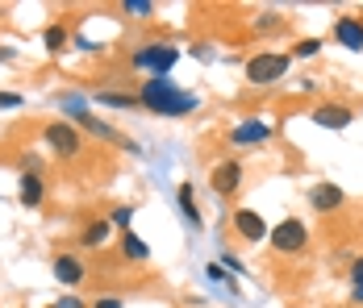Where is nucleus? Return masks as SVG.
I'll return each instance as SVG.
<instances>
[{
	"mask_svg": "<svg viewBox=\"0 0 363 308\" xmlns=\"http://www.w3.org/2000/svg\"><path fill=\"white\" fill-rule=\"evenodd\" d=\"M230 221H234V229H238V238H242V241H263L267 234H272V229H267V221H263L255 208H238Z\"/></svg>",
	"mask_w": 363,
	"mask_h": 308,
	"instance_id": "obj_7",
	"label": "nucleus"
},
{
	"mask_svg": "<svg viewBox=\"0 0 363 308\" xmlns=\"http://www.w3.org/2000/svg\"><path fill=\"white\" fill-rule=\"evenodd\" d=\"M92 308H121V300H117V296H109V300H96Z\"/></svg>",
	"mask_w": 363,
	"mask_h": 308,
	"instance_id": "obj_26",
	"label": "nucleus"
},
{
	"mask_svg": "<svg viewBox=\"0 0 363 308\" xmlns=\"http://www.w3.org/2000/svg\"><path fill=\"white\" fill-rule=\"evenodd\" d=\"M42 192H46V188H42V175H38V171L21 175V192H17V196H21V205H26V208L42 205Z\"/></svg>",
	"mask_w": 363,
	"mask_h": 308,
	"instance_id": "obj_12",
	"label": "nucleus"
},
{
	"mask_svg": "<svg viewBox=\"0 0 363 308\" xmlns=\"http://www.w3.org/2000/svg\"><path fill=\"white\" fill-rule=\"evenodd\" d=\"M176 59H180V50H176L172 42H150V46H143L130 63L138 71H150V79H167V71L176 67Z\"/></svg>",
	"mask_w": 363,
	"mask_h": 308,
	"instance_id": "obj_2",
	"label": "nucleus"
},
{
	"mask_svg": "<svg viewBox=\"0 0 363 308\" xmlns=\"http://www.w3.org/2000/svg\"><path fill=\"white\" fill-rule=\"evenodd\" d=\"M121 254H125L130 263H146V258H150V250H146V241H143V238H134L130 229L121 234Z\"/></svg>",
	"mask_w": 363,
	"mask_h": 308,
	"instance_id": "obj_16",
	"label": "nucleus"
},
{
	"mask_svg": "<svg viewBox=\"0 0 363 308\" xmlns=\"http://www.w3.org/2000/svg\"><path fill=\"white\" fill-rule=\"evenodd\" d=\"M46 146H50V150H59L63 159H75V154L84 150L79 134H75L72 125H63V121H50V125H46Z\"/></svg>",
	"mask_w": 363,
	"mask_h": 308,
	"instance_id": "obj_5",
	"label": "nucleus"
},
{
	"mask_svg": "<svg viewBox=\"0 0 363 308\" xmlns=\"http://www.w3.org/2000/svg\"><path fill=\"white\" fill-rule=\"evenodd\" d=\"M180 212L192 229H201V208H196V196H192V183H180Z\"/></svg>",
	"mask_w": 363,
	"mask_h": 308,
	"instance_id": "obj_15",
	"label": "nucleus"
},
{
	"mask_svg": "<svg viewBox=\"0 0 363 308\" xmlns=\"http://www.w3.org/2000/svg\"><path fill=\"white\" fill-rule=\"evenodd\" d=\"M209 183H213V192H218V196H234V192L242 188V163H234V159L218 163L213 175H209Z\"/></svg>",
	"mask_w": 363,
	"mask_h": 308,
	"instance_id": "obj_6",
	"label": "nucleus"
},
{
	"mask_svg": "<svg viewBox=\"0 0 363 308\" xmlns=\"http://www.w3.org/2000/svg\"><path fill=\"white\" fill-rule=\"evenodd\" d=\"M138 104L159 113V117H188L192 108H201V96L196 92H184L180 84L172 79H146L143 92H138Z\"/></svg>",
	"mask_w": 363,
	"mask_h": 308,
	"instance_id": "obj_1",
	"label": "nucleus"
},
{
	"mask_svg": "<svg viewBox=\"0 0 363 308\" xmlns=\"http://www.w3.org/2000/svg\"><path fill=\"white\" fill-rule=\"evenodd\" d=\"M113 225H121V229H130V221H134V208L130 205H121V208H113V217H109Z\"/></svg>",
	"mask_w": 363,
	"mask_h": 308,
	"instance_id": "obj_23",
	"label": "nucleus"
},
{
	"mask_svg": "<svg viewBox=\"0 0 363 308\" xmlns=\"http://www.w3.org/2000/svg\"><path fill=\"white\" fill-rule=\"evenodd\" d=\"M55 279H59V283H79V279H84L79 258H72V254H59V258H55Z\"/></svg>",
	"mask_w": 363,
	"mask_h": 308,
	"instance_id": "obj_13",
	"label": "nucleus"
},
{
	"mask_svg": "<svg viewBox=\"0 0 363 308\" xmlns=\"http://www.w3.org/2000/svg\"><path fill=\"white\" fill-rule=\"evenodd\" d=\"M9 59H13V50H9V46H0V63H9Z\"/></svg>",
	"mask_w": 363,
	"mask_h": 308,
	"instance_id": "obj_27",
	"label": "nucleus"
},
{
	"mask_svg": "<svg viewBox=\"0 0 363 308\" xmlns=\"http://www.w3.org/2000/svg\"><path fill=\"white\" fill-rule=\"evenodd\" d=\"M318 50H322V42H318V38H305V42H296V50H292V55H296V59H313Z\"/></svg>",
	"mask_w": 363,
	"mask_h": 308,
	"instance_id": "obj_21",
	"label": "nucleus"
},
{
	"mask_svg": "<svg viewBox=\"0 0 363 308\" xmlns=\"http://www.w3.org/2000/svg\"><path fill=\"white\" fill-rule=\"evenodd\" d=\"M309 200H313L318 212H330V208L342 205V188H334V183H318V188L309 192Z\"/></svg>",
	"mask_w": 363,
	"mask_h": 308,
	"instance_id": "obj_11",
	"label": "nucleus"
},
{
	"mask_svg": "<svg viewBox=\"0 0 363 308\" xmlns=\"http://www.w3.org/2000/svg\"><path fill=\"white\" fill-rule=\"evenodd\" d=\"M267 238H272V250H276V254H301L305 241H309V234H305V225H301L296 217H289V221H280Z\"/></svg>",
	"mask_w": 363,
	"mask_h": 308,
	"instance_id": "obj_3",
	"label": "nucleus"
},
{
	"mask_svg": "<svg viewBox=\"0 0 363 308\" xmlns=\"http://www.w3.org/2000/svg\"><path fill=\"white\" fill-rule=\"evenodd\" d=\"M289 55H255L251 63H247V79L251 84H276L284 71H289Z\"/></svg>",
	"mask_w": 363,
	"mask_h": 308,
	"instance_id": "obj_4",
	"label": "nucleus"
},
{
	"mask_svg": "<svg viewBox=\"0 0 363 308\" xmlns=\"http://www.w3.org/2000/svg\"><path fill=\"white\" fill-rule=\"evenodd\" d=\"M272 137V125L267 121H242L234 134H230V142L234 146H251V142H267Z\"/></svg>",
	"mask_w": 363,
	"mask_h": 308,
	"instance_id": "obj_10",
	"label": "nucleus"
},
{
	"mask_svg": "<svg viewBox=\"0 0 363 308\" xmlns=\"http://www.w3.org/2000/svg\"><path fill=\"white\" fill-rule=\"evenodd\" d=\"M75 121H79L84 130H92L96 137H105V142H121V134H117V130H109L105 121H96V117H92V113H84V108H75Z\"/></svg>",
	"mask_w": 363,
	"mask_h": 308,
	"instance_id": "obj_14",
	"label": "nucleus"
},
{
	"mask_svg": "<svg viewBox=\"0 0 363 308\" xmlns=\"http://www.w3.org/2000/svg\"><path fill=\"white\" fill-rule=\"evenodd\" d=\"M63 46H67V30H63V25H50V30H46V50H50V55H63Z\"/></svg>",
	"mask_w": 363,
	"mask_h": 308,
	"instance_id": "obj_19",
	"label": "nucleus"
},
{
	"mask_svg": "<svg viewBox=\"0 0 363 308\" xmlns=\"http://www.w3.org/2000/svg\"><path fill=\"white\" fill-rule=\"evenodd\" d=\"M351 296H355V300H363V258H355V263H351Z\"/></svg>",
	"mask_w": 363,
	"mask_h": 308,
	"instance_id": "obj_20",
	"label": "nucleus"
},
{
	"mask_svg": "<svg viewBox=\"0 0 363 308\" xmlns=\"http://www.w3.org/2000/svg\"><path fill=\"white\" fill-rule=\"evenodd\" d=\"M121 8H125V13H134V17H150V13H155V4H150V0H125Z\"/></svg>",
	"mask_w": 363,
	"mask_h": 308,
	"instance_id": "obj_22",
	"label": "nucleus"
},
{
	"mask_svg": "<svg viewBox=\"0 0 363 308\" xmlns=\"http://www.w3.org/2000/svg\"><path fill=\"white\" fill-rule=\"evenodd\" d=\"M334 38H338L347 50H363V21H359V17H338Z\"/></svg>",
	"mask_w": 363,
	"mask_h": 308,
	"instance_id": "obj_9",
	"label": "nucleus"
},
{
	"mask_svg": "<svg viewBox=\"0 0 363 308\" xmlns=\"http://www.w3.org/2000/svg\"><path fill=\"white\" fill-rule=\"evenodd\" d=\"M0 108H21V96L17 92H0Z\"/></svg>",
	"mask_w": 363,
	"mask_h": 308,
	"instance_id": "obj_24",
	"label": "nucleus"
},
{
	"mask_svg": "<svg viewBox=\"0 0 363 308\" xmlns=\"http://www.w3.org/2000/svg\"><path fill=\"white\" fill-rule=\"evenodd\" d=\"M109 225H113V221H92V225H84L79 241H84V246H101V241L109 238Z\"/></svg>",
	"mask_w": 363,
	"mask_h": 308,
	"instance_id": "obj_17",
	"label": "nucleus"
},
{
	"mask_svg": "<svg viewBox=\"0 0 363 308\" xmlns=\"http://www.w3.org/2000/svg\"><path fill=\"white\" fill-rule=\"evenodd\" d=\"M313 121H318L322 130H347V125L355 121V113H351L347 104H318V108H313Z\"/></svg>",
	"mask_w": 363,
	"mask_h": 308,
	"instance_id": "obj_8",
	"label": "nucleus"
},
{
	"mask_svg": "<svg viewBox=\"0 0 363 308\" xmlns=\"http://www.w3.org/2000/svg\"><path fill=\"white\" fill-rule=\"evenodd\" d=\"M50 308H84V300L79 296H63V300H55Z\"/></svg>",
	"mask_w": 363,
	"mask_h": 308,
	"instance_id": "obj_25",
	"label": "nucleus"
},
{
	"mask_svg": "<svg viewBox=\"0 0 363 308\" xmlns=\"http://www.w3.org/2000/svg\"><path fill=\"white\" fill-rule=\"evenodd\" d=\"M96 104H109V108H134L138 96H130V92H96Z\"/></svg>",
	"mask_w": 363,
	"mask_h": 308,
	"instance_id": "obj_18",
	"label": "nucleus"
}]
</instances>
